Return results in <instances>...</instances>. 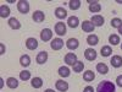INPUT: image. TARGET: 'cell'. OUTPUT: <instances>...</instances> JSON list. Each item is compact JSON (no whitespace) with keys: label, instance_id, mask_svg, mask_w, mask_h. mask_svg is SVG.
Masks as SVG:
<instances>
[{"label":"cell","instance_id":"6da1fadb","mask_svg":"<svg viewBox=\"0 0 122 92\" xmlns=\"http://www.w3.org/2000/svg\"><path fill=\"white\" fill-rule=\"evenodd\" d=\"M116 91V86L114 82H111L109 80L101 81L99 82L98 87H97V92H115Z\"/></svg>","mask_w":122,"mask_h":92},{"label":"cell","instance_id":"7a4b0ae2","mask_svg":"<svg viewBox=\"0 0 122 92\" xmlns=\"http://www.w3.org/2000/svg\"><path fill=\"white\" fill-rule=\"evenodd\" d=\"M17 10L21 14H23V15L28 14V11H29V3L27 1V0H20V1H17Z\"/></svg>","mask_w":122,"mask_h":92},{"label":"cell","instance_id":"3957f363","mask_svg":"<svg viewBox=\"0 0 122 92\" xmlns=\"http://www.w3.org/2000/svg\"><path fill=\"white\" fill-rule=\"evenodd\" d=\"M51 38H53V31L50 28L42 29V32H40V39H42L43 42H49Z\"/></svg>","mask_w":122,"mask_h":92},{"label":"cell","instance_id":"277c9868","mask_svg":"<svg viewBox=\"0 0 122 92\" xmlns=\"http://www.w3.org/2000/svg\"><path fill=\"white\" fill-rule=\"evenodd\" d=\"M77 61H78V59H77V55L75 53H67L65 55V63L70 66H73Z\"/></svg>","mask_w":122,"mask_h":92},{"label":"cell","instance_id":"5b68a950","mask_svg":"<svg viewBox=\"0 0 122 92\" xmlns=\"http://www.w3.org/2000/svg\"><path fill=\"white\" fill-rule=\"evenodd\" d=\"M90 22L93 23L95 27H101V26L104 25L105 20H104V17L101 16V15H94V16H92V18H90Z\"/></svg>","mask_w":122,"mask_h":92},{"label":"cell","instance_id":"8992f818","mask_svg":"<svg viewBox=\"0 0 122 92\" xmlns=\"http://www.w3.org/2000/svg\"><path fill=\"white\" fill-rule=\"evenodd\" d=\"M50 47H51L53 50H60L61 48L64 47V40L61 39L60 37L54 38V39L51 40V43H50Z\"/></svg>","mask_w":122,"mask_h":92},{"label":"cell","instance_id":"52a82bcc","mask_svg":"<svg viewBox=\"0 0 122 92\" xmlns=\"http://www.w3.org/2000/svg\"><path fill=\"white\" fill-rule=\"evenodd\" d=\"M32 18H33V21H34V22L40 23V22H43L44 20H45V14H44L43 11H40V10H37V11L33 12Z\"/></svg>","mask_w":122,"mask_h":92},{"label":"cell","instance_id":"ba28073f","mask_svg":"<svg viewBox=\"0 0 122 92\" xmlns=\"http://www.w3.org/2000/svg\"><path fill=\"white\" fill-rule=\"evenodd\" d=\"M84 57H86V59H87V60L93 61V60H95V59H97L98 54H97V52H95V50H94L93 48H87V49L84 50Z\"/></svg>","mask_w":122,"mask_h":92},{"label":"cell","instance_id":"9c48e42d","mask_svg":"<svg viewBox=\"0 0 122 92\" xmlns=\"http://www.w3.org/2000/svg\"><path fill=\"white\" fill-rule=\"evenodd\" d=\"M55 87L60 92H67L68 91V84L66 82V81H64V80H57L55 82Z\"/></svg>","mask_w":122,"mask_h":92},{"label":"cell","instance_id":"30bf717a","mask_svg":"<svg viewBox=\"0 0 122 92\" xmlns=\"http://www.w3.org/2000/svg\"><path fill=\"white\" fill-rule=\"evenodd\" d=\"M55 33L57 36H65L66 34V25L64 22L55 23Z\"/></svg>","mask_w":122,"mask_h":92},{"label":"cell","instance_id":"8fae6325","mask_svg":"<svg viewBox=\"0 0 122 92\" xmlns=\"http://www.w3.org/2000/svg\"><path fill=\"white\" fill-rule=\"evenodd\" d=\"M66 47L70 50H76L79 47V40L77 38H70V39H67V42H66Z\"/></svg>","mask_w":122,"mask_h":92},{"label":"cell","instance_id":"7c38bea8","mask_svg":"<svg viewBox=\"0 0 122 92\" xmlns=\"http://www.w3.org/2000/svg\"><path fill=\"white\" fill-rule=\"evenodd\" d=\"M26 47H27V49H29V50L37 49V48H38V40H37L36 38H33V37L27 38V40H26Z\"/></svg>","mask_w":122,"mask_h":92},{"label":"cell","instance_id":"4fadbf2b","mask_svg":"<svg viewBox=\"0 0 122 92\" xmlns=\"http://www.w3.org/2000/svg\"><path fill=\"white\" fill-rule=\"evenodd\" d=\"M48 53L45 52V50H43V52H40V53H38V55H37V58H36V60H37V63L38 64H45L46 61H48Z\"/></svg>","mask_w":122,"mask_h":92},{"label":"cell","instance_id":"5bb4252c","mask_svg":"<svg viewBox=\"0 0 122 92\" xmlns=\"http://www.w3.org/2000/svg\"><path fill=\"white\" fill-rule=\"evenodd\" d=\"M89 3V11L90 12H100L101 11V5L99 4V1H88Z\"/></svg>","mask_w":122,"mask_h":92},{"label":"cell","instance_id":"9a60e30c","mask_svg":"<svg viewBox=\"0 0 122 92\" xmlns=\"http://www.w3.org/2000/svg\"><path fill=\"white\" fill-rule=\"evenodd\" d=\"M79 25V20L77 16H70L67 18V26L71 27V28H77Z\"/></svg>","mask_w":122,"mask_h":92},{"label":"cell","instance_id":"2e32d148","mask_svg":"<svg viewBox=\"0 0 122 92\" xmlns=\"http://www.w3.org/2000/svg\"><path fill=\"white\" fill-rule=\"evenodd\" d=\"M110 63H111V65H112L114 68H116V69L121 68V66H122V57H120V55H114L112 58H111Z\"/></svg>","mask_w":122,"mask_h":92},{"label":"cell","instance_id":"e0dca14e","mask_svg":"<svg viewBox=\"0 0 122 92\" xmlns=\"http://www.w3.org/2000/svg\"><path fill=\"white\" fill-rule=\"evenodd\" d=\"M82 29L84 31V32H87V33H90V32H93V31L95 29V26L90 21H83V23H82Z\"/></svg>","mask_w":122,"mask_h":92},{"label":"cell","instance_id":"ac0fdd59","mask_svg":"<svg viewBox=\"0 0 122 92\" xmlns=\"http://www.w3.org/2000/svg\"><path fill=\"white\" fill-rule=\"evenodd\" d=\"M7 23H9V26L11 27L12 29H20V28H21V23H20V21L16 17H10Z\"/></svg>","mask_w":122,"mask_h":92},{"label":"cell","instance_id":"d6986e66","mask_svg":"<svg viewBox=\"0 0 122 92\" xmlns=\"http://www.w3.org/2000/svg\"><path fill=\"white\" fill-rule=\"evenodd\" d=\"M57 73H59V75L61 76V77H68L70 75H71V70H70V68L68 66H60L59 68V70H57Z\"/></svg>","mask_w":122,"mask_h":92},{"label":"cell","instance_id":"ffe728a7","mask_svg":"<svg viewBox=\"0 0 122 92\" xmlns=\"http://www.w3.org/2000/svg\"><path fill=\"white\" fill-rule=\"evenodd\" d=\"M55 16L60 20H64V18L67 17V11L64 7H56L55 9Z\"/></svg>","mask_w":122,"mask_h":92},{"label":"cell","instance_id":"44dd1931","mask_svg":"<svg viewBox=\"0 0 122 92\" xmlns=\"http://www.w3.org/2000/svg\"><path fill=\"white\" fill-rule=\"evenodd\" d=\"M11 11H10V7L7 5H1L0 6V17L1 18H6L10 16Z\"/></svg>","mask_w":122,"mask_h":92},{"label":"cell","instance_id":"7402d4cb","mask_svg":"<svg viewBox=\"0 0 122 92\" xmlns=\"http://www.w3.org/2000/svg\"><path fill=\"white\" fill-rule=\"evenodd\" d=\"M97 71L99 74H101V75H106L109 73V68L104 63H98L97 64Z\"/></svg>","mask_w":122,"mask_h":92},{"label":"cell","instance_id":"603a6c76","mask_svg":"<svg viewBox=\"0 0 122 92\" xmlns=\"http://www.w3.org/2000/svg\"><path fill=\"white\" fill-rule=\"evenodd\" d=\"M87 43H88L89 46H92V47L97 46V44L99 43V37H98L97 34H93V33L89 34V36L87 37Z\"/></svg>","mask_w":122,"mask_h":92},{"label":"cell","instance_id":"cb8c5ba5","mask_svg":"<svg viewBox=\"0 0 122 92\" xmlns=\"http://www.w3.org/2000/svg\"><path fill=\"white\" fill-rule=\"evenodd\" d=\"M20 64H21L23 68H28L30 65V58L28 54H23L20 58Z\"/></svg>","mask_w":122,"mask_h":92},{"label":"cell","instance_id":"d4e9b609","mask_svg":"<svg viewBox=\"0 0 122 92\" xmlns=\"http://www.w3.org/2000/svg\"><path fill=\"white\" fill-rule=\"evenodd\" d=\"M6 85H7L9 88L15 90V88L18 87V81H17V79H15V77H9V79L6 80Z\"/></svg>","mask_w":122,"mask_h":92},{"label":"cell","instance_id":"484cf974","mask_svg":"<svg viewBox=\"0 0 122 92\" xmlns=\"http://www.w3.org/2000/svg\"><path fill=\"white\" fill-rule=\"evenodd\" d=\"M94 79H95V74L92 70H87L83 73V80L87 81V82H90V81H93Z\"/></svg>","mask_w":122,"mask_h":92},{"label":"cell","instance_id":"4316f807","mask_svg":"<svg viewBox=\"0 0 122 92\" xmlns=\"http://www.w3.org/2000/svg\"><path fill=\"white\" fill-rule=\"evenodd\" d=\"M30 85H32L33 88H40L43 86V80L42 77H33L30 80Z\"/></svg>","mask_w":122,"mask_h":92},{"label":"cell","instance_id":"83f0119b","mask_svg":"<svg viewBox=\"0 0 122 92\" xmlns=\"http://www.w3.org/2000/svg\"><path fill=\"white\" fill-rule=\"evenodd\" d=\"M111 53H112V49H111L110 46H104V47H101V49H100V54H101V57L107 58V57L111 55Z\"/></svg>","mask_w":122,"mask_h":92},{"label":"cell","instance_id":"f1b7e54d","mask_svg":"<svg viewBox=\"0 0 122 92\" xmlns=\"http://www.w3.org/2000/svg\"><path fill=\"white\" fill-rule=\"evenodd\" d=\"M81 5H82V3H81V0H71V1H68V6L71 10H78L81 7Z\"/></svg>","mask_w":122,"mask_h":92},{"label":"cell","instance_id":"f546056e","mask_svg":"<svg viewBox=\"0 0 122 92\" xmlns=\"http://www.w3.org/2000/svg\"><path fill=\"white\" fill-rule=\"evenodd\" d=\"M109 43L112 44V46L120 44V43H121V42H120V36H118V34H111V36L109 37Z\"/></svg>","mask_w":122,"mask_h":92},{"label":"cell","instance_id":"4dcf8cb0","mask_svg":"<svg viewBox=\"0 0 122 92\" xmlns=\"http://www.w3.org/2000/svg\"><path fill=\"white\" fill-rule=\"evenodd\" d=\"M72 68H73V71H75V73H82L83 69H84V63H83V61H79V60H78Z\"/></svg>","mask_w":122,"mask_h":92},{"label":"cell","instance_id":"1f68e13d","mask_svg":"<svg viewBox=\"0 0 122 92\" xmlns=\"http://www.w3.org/2000/svg\"><path fill=\"white\" fill-rule=\"evenodd\" d=\"M111 26H112L114 28H120L121 26H122V20L121 18H118V17H115V18H112V20H111Z\"/></svg>","mask_w":122,"mask_h":92},{"label":"cell","instance_id":"d6a6232c","mask_svg":"<svg viewBox=\"0 0 122 92\" xmlns=\"http://www.w3.org/2000/svg\"><path fill=\"white\" fill-rule=\"evenodd\" d=\"M20 79L22 81H28L30 79V73L28 70H22L21 73H20Z\"/></svg>","mask_w":122,"mask_h":92},{"label":"cell","instance_id":"836d02e7","mask_svg":"<svg viewBox=\"0 0 122 92\" xmlns=\"http://www.w3.org/2000/svg\"><path fill=\"white\" fill-rule=\"evenodd\" d=\"M116 85L120 86V87H122V75H118L116 77Z\"/></svg>","mask_w":122,"mask_h":92},{"label":"cell","instance_id":"e575fe53","mask_svg":"<svg viewBox=\"0 0 122 92\" xmlns=\"http://www.w3.org/2000/svg\"><path fill=\"white\" fill-rule=\"evenodd\" d=\"M5 53V46L4 43H0V55H3Z\"/></svg>","mask_w":122,"mask_h":92},{"label":"cell","instance_id":"d590c367","mask_svg":"<svg viewBox=\"0 0 122 92\" xmlns=\"http://www.w3.org/2000/svg\"><path fill=\"white\" fill-rule=\"evenodd\" d=\"M83 92H94V88L92 86H87V87H84Z\"/></svg>","mask_w":122,"mask_h":92},{"label":"cell","instance_id":"8d00e7d4","mask_svg":"<svg viewBox=\"0 0 122 92\" xmlns=\"http://www.w3.org/2000/svg\"><path fill=\"white\" fill-rule=\"evenodd\" d=\"M3 86H4V80L0 79V87H3Z\"/></svg>","mask_w":122,"mask_h":92},{"label":"cell","instance_id":"74e56055","mask_svg":"<svg viewBox=\"0 0 122 92\" xmlns=\"http://www.w3.org/2000/svg\"><path fill=\"white\" fill-rule=\"evenodd\" d=\"M44 92H55V91H54V90H51V88H46Z\"/></svg>","mask_w":122,"mask_h":92},{"label":"cell","instance_id":"f35d334b","mask_svg":"<svg viewBox=\"0 0 122 92\" xmlns=\"http://www.w3.org/2000/svg\"><path fill=\"white\" fill-rule=\"evenodd\" d=\"M118 33H120V34H122V26L118 28Z\"/></svg>","mask_w":122,"mask_h":92},{"label":"cell","instance_id":"ab89813d","mask_svg":"<svg viewBox=\"0 0 122 92\" xmlns=\"http://www.w3.org/2000/svg\"><path fill=\"white\" fill-rule=\"evenodd\" d=\"M117 3H118V4H122V1H120V0H117Z\"/></svg>","mask_w":122,"mask_h":92},{"label":"cell","instance_id":"60d3db41","mask_svg":"<svg viewBox=\"0 0 122 92\" xmlns=\"http://www.w3.org/2000/svg\"><path fill=\"white\" fill-rule=\"evenodd\" d=\"M121 50H122V44H121Z\"/></svg>","mask_w":122,"mask_h":92}]
</instances>
